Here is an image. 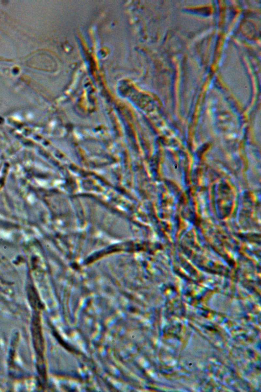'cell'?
<instances>
[{
    "mask_svg": "<svg viewBox=\"0 0 261 392\" xmlns=\"http://www.w3.org/2000/svg\"><path fill=\"white\" fill-rule=\"evenodd\" d=\"M40 327L39 316L36 314H34L32 325L33 342L37 354L38 363L41 364L43 360V341Z\"/></svg>",
    "mask_w": 261,
    "mask_h": 392,
    "instance_id": "obj_1",
    "label": "cell"
}]
</instances>
